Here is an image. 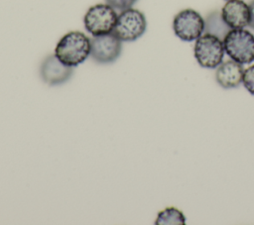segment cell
<instances>
[{
  "mask_svg": "<svg viewBox=\"0 0 254 225\" xmlns=\"http://www.w3.org/2000/svg\"><path fill=\"white\" fill-rule=\"evenodd\" d=\"M90 56L98 63H111L115 61L122 51L121 40L112 32L96 36L91 41Z\"/></svg>",
  "mask_w": 254,
  "mask_h": 225,
  "instance_id": "52a82bcc",
  "label": "cell"
},
{
  "mask_svg": "<svg viewBox=\"0 0 254 225\" xmlns=\"http://www.w3.org/2000/svg\"><path fill=\"white\" fill-rule=\"evenodd\" d=\"M242 82L246 90L250 94L254 95V65H251L244 69Z\"/></svg>",
  "mask_w": 254,
  "mask_h": 225,
  "instance_id": "4fadbf2b",
  "label": "cell"
},
{
  "mask_svg": "<svg viewBox=\"0 0 254 225\" xmlns=\"http://www.w3.org/2000/svg\"><path fill=\"white\" fill-rule=\"evenodd\" d=\"M146 28L145 15L137 9L129 8L118 15L113 33L122 42H133L145 33Z\"/></svg>",
  "mask_w": 254,
  "mask_h": 225,
  "instance_id": "5b68a950",
  "label": "cell"
},
{
  "mask_svg": "<svg viewBox=\"0 0 254 225\" xmlns=\"http://www.w3.org/2000/svg\"><path fill=\"white\" fill-rule=\"evenodd\" d=\"M226 1H228V0H226Z\"/></svg>",
  "mask_w": 254,
  "mask_h": 225,
  "instance_id": "2e32d148",
  "label": "cell"
},
{
  "mask_svg": "<svg viewBox=\"0 0 254 225\" xmlns=\"http://www.w3.org/2000/svg\"><path fill=\"white\" fill-rule=\"evenodd\" d=\"M156 225H184L186 217L182 211L175 207H167L158 213Z\"/></svg>",
  "mask_w": 254,
  "mask_h": 225,
  "instance_id": "7c38bea8",
  "label": "cell"
},
{
  "mask_svg": "<svg viewBox=\"0 0 254 225\" xmlns=\"http://www.w3.org/2000/svg\"><path fill=\"white\" fill-rule=\"evenodd\" d=\"M173 30L182 41H194L204 33V19L198 12L192 9H185L175 16Z\"/></svg>",
  "mask_w": 254,
  "mask_h": 225,
  "instance_id": "8992f818",
  "label": "cell"
},
{
  "mask_svg": "<svg viewBox=\"0 0 254 225\" xmlns=\"http://www.w3.org/2000/svg\"><path fill=\"white\" fill-rule=\"evenodd\" d=\"M224 53L223 41L213 35L204 33L195 40L193 54L196 61L202 67H217L222 62Z\"/></svg>",
  "mask_w": 254,
  "mask_h": 225,
  "instance_id": "277c9868",
  "label": "cell"
},
{
  "mask_svg": "<svg viewBox=\"0 0 254 225\" xmlns=\"http://www.w3.org/2000/svg\"><path fill=\"white\" fill-rule=\"evenodd\" d=\"M117 17L115 9L107 3L96 4L86 11L83 18L84 28L93 37L109 34L114 30Z\"/></svg>",
  "mask_w": 254,
  "mask_h": 225,
  "instance_id": "3957f363",
  "label": "cell"
},
{
  "mask_svg": "<svg viewBox=\"0 0 254 225\" xmlns=\"http://www.w3.org/2000/svg\"><path fill=\"white\" fill-rule=\"evenodd\" d=\"M90 50L89 38L81 32L72 31L59 41L55 55L63 63L73 67L82 63L90 56Z\"/></svg>",
  "mask_w": 254,
  "mask_h": 225,
  "instance_id": "6da1fadb",
  "label": "cell"
},
{
  "mask_svg": "<svg viewBox=\"0 0 254 225\" xmlns=\"http://www.w3.org/2000/svg\"><path fill=\"white\" fill-rule=\"evenodd\" d=\"M221 17L230 29H243L249 24V5L242 0H228L222 7Z\"/></svg>",
  "mask_w": 254,
  "mask_h": 225,
  "instance_id": "9c48e42d",
  "label": "cell"
},
{
  "mask_svg": "<svg viewBox=\"0 0 254 225\" xmlns=\"http://www.w3.org/2000/svg\"><path fill=\"white\" fill-rule=\"evenodd\" d=\"M231 29L226 25L221 17V12L212 11L204 19V33L213 35L223 41Z\"/></svg>",
  "mask_w": 254,
  "mask_h": 225,
  "instance_id": "8fae6325",
  "label": "cell"
},
{
  "mask_svg": "<svg viewBox=\"0 0 254 225\" xmlns=\"http://www.w3.org/2000/svg\"><path fill=\"white\" fill-rule=\"evenodd\" d=\"M108 5L113 7L115 10L123 11L129 8H132V6L137 2V0H105Z\"/></svg>",
  "mask_w": 254,
  "mask_h": 225,
  "instance_id": "5bb4252c",
  "label": "cell"
},
{
  "mask_svg": "<svg viewBox=\"0 0 254 225\" xmlns=\"http://www.w3.org/2000/svg\"><path fill=\"white\" fill-rule=\"evenodd\" d=\"M73 73L71 66L63 63L56 55H49L41 63L40 74L48 85H60L67 81Z\"/></svg>",
  "mask_w": 254,
  "mask_h": 225,
  "instance_id": "ba28073f",
  "label": "cell"
},
{
  "mask_svg": "<svg viewBox=\"0 0 254 225\" xmlns=\"http://www.w3.org/2000/svg\"><path fill=\"white\" fill-rule=\"evenodd\" d=\"M244 68L241 63L230 59L221 62L216 69L215 79L223 88H234L241 84Z\"/></svg>",
  "mask_w": 254,
  "mask_h": 225,
  "instance_id": "30bf717a",
  "label": "cell"
},
{
  "mask_svg": "<svg viewBox=\"0 0 254 225\" xmlns=\"http://www.w3.org/2000/svg\"><path fill=\"white\" fill-rule=\"evenodd\" d=\"M249 11H250V19H249L248 26L254 29V0H252L249 4Z\"/></svg>",
  "mask_w": 254,
  "mask_h": 225,
  "instance_id": "9a60e30c",
  "label": "cell"
},
{
  "mask_svg": "<svg viewBox=\"0 0 254 225\" xmlns=\"http://www.w3.org/2000/svg\"><path fill=\"white\" fill-rule=\"evenodd\" d=\"M224 51L228 56L241 63L254 61V35L243 29H231L223 39Z\"/></svg>",
  "mask_w": 254,
  "mask_h": 225,
  "instance_id": "7a4b0ae2",
  "label": "cell"
}]
</instances>
